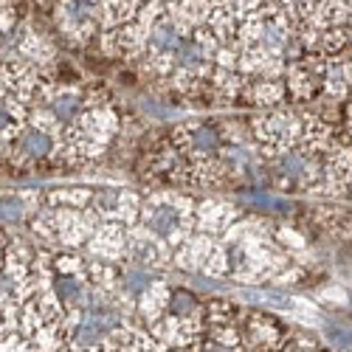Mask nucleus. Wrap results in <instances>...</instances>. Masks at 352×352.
I'll use <instances>...</instances> for the list:
<instances>
[{
	"label": "nucleus",
	"instance_id": "1",
	"mask_svg": "<svg viewBox=\"0 0 352 352\" xmlns=\"http://www.w3.org/2000/svg\"><path fill=\"white\" fill-rule=\"evenodd\" d=\"M146 226H150L158 237H172L181 226V212L169 206V203H158V206L146 209Z\"/></svg>",
	"mask_w": 352,
	"mask_h": 352
},
{
	"label": "nucleus",
	"instance_id": "12",
	"mask_svg": "<svg viewBox=\"0 0 352 352\" xmlns=\"http://www.w3.org/2000/svg\"><path fill=\"white\" fill-rule=\"evenodd\" d=\"M169 310H172L175 316H186V313H192V310H195V299L189 296V293L178 290V293H172V302H169Z\"/></svg>",
	"mask_w": 352,
	"mask_h": 352
},
{
	"label": "nucleus",
	"instance_id": "7",
	"mask_svg": "<svg viewBox=\"0 0 352 352\" xmlns=\"http://www.w3.org/2000/svg\"><path fill=\"white\" fill-rule=\"evenodd\" d=\"M192 150L195 153H212V150H217V133L212 127H197L192 133Z\"/></svg>",
	"mask_w": 352,
	"mask_h": 352
},
{
	"label": "nucleus",
	"instance_id": "2",
	"mask_svg": "<svg viewBox=\"0 0 352 352\" xmlns=\"http://www.w3.org/2000/svg\"><path fill=\"white\" fill-rule=\"evenodd\" d=\"M150 43L158 51H178L181 48V37H178V32H175L169 23H164V25L155 28V32L150 34Z\"/></svg>",
	"mask_w": 352,
	"mask_h": 352
},
{
	"label": "nucleus",
	"instance_id": "11",
	"mask_svg": "<svg viewBox=\"0 0 352 352\" xmlns=\"http://www.w3.org/2000/svg\"><path fill=\"white\" fill-rule=\"evenodd\" d=\"M245 200L254 203V206H259V209H268V212H287L290 209L285 200H276L271 195H245Z\"/></svg>",
	"mask_w": 352,
	"mask_h": 352
},
{
	"label": "nucleus",
	"instance_id": "8",
	"mask_svg": "<svg viewBox=\"0 0 352 352\" xmlns=\"http://www.w3.org/2000/svg\"><path fill=\"white\" fill-rule=\"evenodd\" d=\"M76 113H79V99L71 96V94H65V96H60V99L54 102V116L60 122H71Z\"/></svg>",
	"mask_w": 352,
	"mask_h": 352
},
{
	"label": "nucleus",
	"instance_id": "9",
	"mask_svg": "<svg viewBox=\"0 0 352 352\" xmlns=\"http://www.w3.org/2000/svg\"><path fill=\"white\" fill-rule=\"evenodd\" d=\"M178 60H181V65H186V68H200V65H203V48H200L197 43H181Z\"/></svg>",
	"mask_w": 352,
	"mask_h": 352
},
{
	"label": "nucleus",
	"instance_id": "4",
	"mask_svg": "<svg viewBox=\"0 0 352 352\" xmlns=\"http://www.w3.org/2000/svg\"><path fill=\"white\" fill-rule=\"evenodd\" d=\"M54 290H56V296H60V302L74 305L82 296V282L76 276H60L56 285H54Z\"/></svg>",
	"mask_w": 352,
	"mask_h": 352
},
{
	"label": "nucleus",
	"instance_id": "5",
	"mask_svg": "<svg viewBox=\"0 0 352 352\" xmlns=\"http://www.w3.org/2000/svg\"><path fill=\"white\" fill-rule=\"evenodd\" d=\"M327 338L336 349L341 352H352V324H330L327 327Z\"/></svg>",
	"mask_w": 352,
	"mask_h": 352
},
{
	"label": "nucleus",
	"instance_id": "14",
	"mask_svg": "<svg viewBox=\"0 0 352 352\" xmlns=\"http://www.w3.org/2000/svg\"><path fill=\"white\" fill-rule=\"evenodd\" d=\"M262 43H265L268 48H279L285 43V34L274 25H262Z\"/></svg>",
	"mask_w": 352,
	"mask_h": 352
},
{
	"label": "nucleus",
	"instance_id": "10",
	"mask_svg": "<svg viewBox=\"0 0 352 352\" xmlns=\"http://www.w3.org/2000/svg\"><path fill=\"white\" fill-rule=\"evenodd\" d=\"M94 203H96L99 212H113V209L122 206V195L116 189H102V192L94 195Z\"/></svg>",
	"mask_w": 352,
	"mask_h": 352
},
{
	"label": "nucleus",
	"instance_id": "16",
	"mask_svg": "<svg viewBox=\"0 0 352 352\" xmlns=\"http://www.w3.org/2000/svg\"><path fill=\"white\" fill-rule=\"evenodd\" d=\"M3 127H9V113L0 107V130H3Z\"/></svg>",
	"mask_w": 352,
	"mask_h": 352
},
{
	"label": "nucleus",
	"instance_id": "13",
	"mask_svg": "<svg viewBox=\"0 0 352 352\" xmlns=\"http://www.w3.org/2000/svg\"><path fill=\"white\" fill-rule=\"evenodd\" d=\"M146 285H150V276H146L144 271H130V274L124 276V287H127V290H133V293L144 290Z\"/></svg>",
	"mask_w": 352,
	"mask_h": 352
},
{
	"label": "nucleus",
	"instance_id": "3",
	"mask_svg": "<svg viewBox=\"0 0 352 352\" xmlns=\"http://www.w3.org/2000/svg\"><path fill=\"white\" fill-rule=\"evenodd\" d=\"M23 150H25V155H32V158H43L51 150V138L43 130H28L25 138H23Z\"/></svg>",
	"mask_w": 352,
	"mask_h": 352
},
{
	"label": "nucleus",
	"instance_id": "17",
	"mask_svg": "<svg viewBox=\"0 0 352 352\" xmlns=\"http://www.w3.org/2000/svg\"><path fill=\"white\" fill-rule=\"evenodd\" d=\"M206 352H231V349H226L223 344H209V346H206Z\"/></svg>",
	"mask_w": 352,
	"mask_h": 352
},
{
	"label": "nucleus",
	"instance_id": "15",
	"mask_svg": "<svg viewBox=\"0 0 352 352\" xmlns=\"http://www.w3.org/2000/svg\"><path fill=\"white\" fill-rule=\"evenodd\" d=\"M0 217H6V220H17V217H20V203H17L14 197L0 200Z\"/></svg>",
	"mask_w": 352,
	"mask_h": 352
},
{
	"label": "nucleus",
	"instance_id": "6",
	"mask_svg": "<svg viewBox=\"0 0 352 352\" xmlns=\"http://www.w3.org/2000/svg\"><path fill=\"white\" fill-rule=\"evenodd\" d=\"M279 172L285 175V178H302V175L307 172V164L299 153H287L279 158Z\"/></svg>",
	"mask_w": 352,
	"mask_h": 352
}]
</instances>
